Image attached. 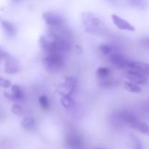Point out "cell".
Instances as JSON below:
<instances>
[{
  "instance_id": "1",
  "label": "cell",
  "mask_w": 149,
  "mask_h": 149,
  "mask_svg": "<svg viewBox=\"0 0 149 149\" xmlns=\"http://www.w3.org/2000/svg\"><path fill=\"white\" fill-rule=\"evenodd\" d=\"M40 45L41 48L47 53H61L70 51L71 45L64 35H61L58 31L52 29L47 35L40 37Z\"/></svg>"
},
{
  "instance_id": "2",
  "label": "cell",
  "mask_w": 149,
  "mask_h": 149,
  "mask_svg": "<svg viewBox=\"0 0 149 149\" xmlns=\"http://www.w3.org/2000/svg\"><path fill=\"white\" fill-rule=\"evenodd\" d=\"M42 64L49 72H56L64 67V57L61 53H49L42 59Z\"/></svg>"
},
{
  "instance_id": "3",
  "label": "cell",
  "mask_w": 149,
  "mask_h": 149,
  "mask_svg": "<svg viewBox=\"0 0 149 149\" xmlns=\"http://www.w3.org/2000/svg\"><path fill=\"white\" fill-rule=\"evenodd\" d=\"M81 20L86 31L88 32H94L102 25L101 20L91 13H84L81 15Z\"/></svg>"
},
{
  "instance_id": "4",
  "label": "cell",
  "mask_w": 149,
  "mask_h": 149,
  "mask_svg": "<svg viewBox=\"0 0 149 149\" xmlns=\"http://www.w3.org/2000/svg\"><path fill=\"white\" fill-rule=\"evenodd\" d=\"M114 116L120 122L125 123L136 130L140 123V121L134 114L132 113L130 111H127V110H121V111L117 112L116 113Z\"/></svg>"
},
{
  "instance_id": "5",
  "label": "cell",
  "mask_w": 149,
  "mask_h": 149,
  "mask_svg": "<svg viewBox=\"0 0 149 149\" xmlns=\"http://www.w3.org/2000/svg\"><path fill=\"white\" fill-rule=\"evenodd\" d=\"M42 18L45 24L51 29L60 27L64 24V19L62 17L58 14L51 11L44 13L42 14Z\"/></svg>"
},
{
  "instance_id": "6",
  "label": "cell",
  "mask_w": 149,
  "mask_h": 149,
  "mask_svg": "<svg viewBox=\"0 0 149 149\" xmlns=\"http://www.w3.org/2000/svg\"><path fill=\"white\" fill-rule=\"evenodd\" d=\"M108 59L113 65L118 68H127V61L129 59L116 51L109 55Z\"/></svg>"
},
{
  "instance_id": "7",
  "label": "cell",
  "mask_w": 149,
  "mask_h": 149,
  "mask_svg": "<svg viewBox=\"0 0 149 149\" xmlns=\"http://www.w3.org/2000/svg\"><path fill=\"white\" fill-rule=\"evenodd\" d=\"M126 77L130 81V82L135 84V85H141L145 84L148 82V80L144 74L134 71V70H129L126 72Z\"/></svg>"
},
{
  "instance_id": "8",
  "label": "cell",
  "mask_w": 149,
  "mask_h": 149,
  "mask_svg": "<svg viewBox=\"0 0 149 149\" xmlns=\"http://www.w3.org/2000/svg\"><path fill=\"white\" fill-rule=\"evenodd\" d=\"M127 68L131 70L138 72L144 75H149V64L146 63L128 60Z\"/></svg>"
},
{
  "instance_id": "9",
  "label": "cell",
  "mask_w": 149,
  "mask_h": 149,
  "mask_svg": "<svg viewBox=\"0 0 149 149\" xmlns=\"http://www.w3.org/2000/svg\"><path fill=\"white\" fill-rule=\"evenodd\" d=\"M111 18L113 22L114 25L116 26L119 29L130 31H134L135 30V28H134V26H132L128 21H126L125 19L121 18V17L116 15V14L111 15Z\"/></svg>"
},
{
  "instance_id": "10",
  "label": "cell",
  "mask_w": 149,
  "mask_h": 149,
  "mask_svg": "<svg viewBox=\"0 0 149 149\" xmlns=\"http://www.w3.org/2000/svg\"><path fill=\"white\" fill-rule=\"evenodd\" d=\"M5 59V72L8 74H15L20 71V67L17 60L13 57L8 55Z\"/></svg>"
},
{
  "instance_id": "11",
  "label": "cell",
  "mask_w": 149,
  "mask_h": 149,
  "mask_svg": "<svg viewBox=\"0 0 149 149\" xmlns=\"http://www.w3.org/2000/svg\"><path fill=\"white\" fill-rule=\"evenodd\" d=\"M1 26L7 37L9 38L15 37L17 33V29L15 24L7 20H1Z\"/></svg>"
},
{
  "instance_id": "12",
  "label": "cell",
  "mask_w": 149,
  "mask_h": 149,
  "mask_svg": "<svg viewBox=\"0 0 149 149\" xmlns=\"http://www.w3.org/2000/svg\"><path fill=\"white\" fill-rule=\"evenodd\" d=\"M77 84H78V79L76 77L74 76H70L67 77L64 82L63 83V88L66 91L67 94L69 95H71L73 92H74V89L76 88Z\"/></svg>"
},
{
  "instance_id": "13",
  "label": "cell",
  "mask_w": 149,
  "mask_h": 149,
  "mask_svg": "<svg viewBox=\"0 0 149 149\" xmlns=\"http://www.w3.org/2000/svg\"><path fill=\"white\" fill-rule=\"evenodd\" d=\"M67 145L72 149L78 148L83 144V139L78 134H70L66 139Z\"/></svg>"
},
{
  "instance_id": "14",
  "label": "cell",
  "mask_w": 149,
  "mask_h": 149,
  "mask_svg": "<svg viewBox=\"0 0 149 149\" xmlns=\"http://www.w3.org/2000/svg\"><path fill=\"white\" fill-rule=\"evenodd\" d=\"M21 127L28 132H33L37 129V124L35 119L32 117L26 116L21 121Z\"/></svg>"
},
{
  "instance_id": "15",
  "label": "cell",
  "mask_w": 149,
  "mask_h": 149,
  "mask_svg": "<svg viewBox=\"0 0 149 149\" xmlns=\"http://www.w3.org/2000/svg\"><path fill=\"white\" fill-rule=\"evenodd\" d=\"M11 95H12L13 101H18L24 99V91L21 86L18 84H14L11 86Z\"/></svg>"
},
{
  "instance_id": "16",
  "label": "cell",
  "mask_w": 149,
  "mask_h": 149,
  "mask_svg": "<svg viewBox=\"0 0 149 149\" xmlns=\"http://www.w3.org/2000/svg\"><path fill=\"white\" fill-rule=\"evenodd\" d=\"M61 103L65 108L72 109L75 105V102L69 94H63L61 97Z\"/></svg>"
},
{
  "instance_id": "17",
  "label": "cell",
  "mask_w": 149,
  "mask_h": 149,
  "mask_svg": "<svg viewBox=\"0 0 149 149\" xmlns=\"http://www.w3.org/2000/svg\"><path fill=\"white\" fill-rule=\"evenodd\" d=\"M111 70L107 67H100L97 70V76L98 77L100 81L106 79L110 77Z\"/></svg>"
},
{
  "instance_id": "18",
  "label": "cell",
  "mask_w": 149,
  "mask_h": 149,
  "mask_svg": "<svg viewBox=\"0 0 149 149\" xmlns=\"http://www.w3.org/2000/svg\"><path fill=\"white\" fill-rule=\"evenodd\" d=\"M127 2L130 6L137 9L144 10L147 6L146 0H127Z\"/></svg>"
},
{
  "instance_id": "19",
  "label": "cell",
  "mask_w": 149,
  "mask_h": 149,
  "mask_svg": "<svg viewBox=\"0 0 149 149\" xmlns=\"http://www.w3.org/2000/svg\"><path fill=\"white\" fill-rule=\"evenodd\" d=\"M124 88L130 93H140L142 91V88L140 87L130 81H125L124 83Z\"/></svg>"
},
{
  "instance_id": "20",
  "label": "cell",
  "mask_w": 149,
  "mask_h": 149,
  "mask_svg": "<svg viewBox=\"0 0 149 149\" xmlns=\"http://www.w3.org/2000/svg\"><path fill=\"white\" fill-rule=\"evenodd\" d=\"M99 50L104 56H109L113 53L116 52L115 48L109 44H101L99 46Z\"/></svg>"
},
{
  "instance_id": "21",
  "label": "cell",
  "mask_w": 149,
  "mask_h": 149,
  "mask_svg": "<svg viewBox=\"0 0 149 149\" xmlns=\"http://www.w3.org/2000/svg\"><path fill=\"white\" fill-rule=\"evenodd\" d=\"M130 140H131V144L133 149H142V143L138 137L132 134L130 136Z\"/></svg>"
},
{
  "instance_id": "22",
  "label": "cell",
  "mask_w": 149,
  "mask_h": 149,
  "mask_svg": "<svg viewBox=\"0 0 149 149\" xmlns=\"http://www.w3.org/2000/svg\"><path fill=\"white\" fill-rule=\"evenodd\" d=\"M39 102L40 104L41 107H42L43 110H47L49 109V101H48V99L47 97V96L45 95H42L39 97Z\"/></svg>"
},
{
  "instance_id": "23",
  "label": "cell",
  "mask_w": 149,
  "mask_h": 149,
  "mask_svg": "<svg viewBox=\"0 0 149 149\" xmlns=\"http://www.w3.org/2000/svg\"><path fill=\"white\" fill-rule=\"evenodd\" d=\"M137 130H139V131H140V132L143 133V134L149 136V126L146 123L140 121V124H139Z\"/></svg>"
},
{
  "instance_id": "24",
  "label": "cell",
  "mask_w": 149,
  "mask_h": 149,
  "mask_svg": "<svg viewBox=\"0 0 149 149\" xmlns=\"http://www.w3.org/2000/svg\"><path fill=\"white\" fill-rule=\"evenodd\" d=\"M22 107L18 104H14L11 107V111L15 115H20L22 113Z\"/></svg>"
},
{
  "instance_id": "25",
  "label": "cell",
  "mask_w": 149,
  "mask_h": 149,
  "mask_svg": "<svg viewBox=\"0 0 149 149\" xmlns=\"http://www.w3.org/2000/svg\"><path fill=\"white\" fill-rule=\"evenodd\" d=\"M0 86L5 88H8L12 86L11 82L8 79L0 77Z\"/></svg>"
},
{
  "instance_id": "26",
  "label": "cell",
  "mask_w": 149,
  "mask_h": 149,
  "mask_svg": "<svg viewBox=\"0 0 149 149\" xmlns=\"http://www.w3.org/2000/svg\"><path fill=\"white\" fill-rule=\"evenodd\" d=\"M8 55H9V54H8V53L7 52V51H5L3 48H2V47L0 46V60L3 59V58H5Z\"/></svg>"
},
{
  "instance_id": "27",
  "label": "cell",
  "mask_w": 149,
  "mask_h": 149,
  "mask_svg": "<svg viewBox=\"0 0 149 149\" xmlns=\"http://www.w3.org/2000/svg\"><path fill=\"white\" fill-rule=\"evenodd\" d=\"M140 42L143 47L149 48V38H144L142 40H140Z\"/></svg>"
},
{
  "instance_id": "28",
  "label": "cell",
  "mask_w": 149,
  "mask_h": 149,
  "mask_svg": "<svg viewBox=\"0 0 149 149\" xmlns=\"http://www.w3.org/2000/svg\"><path fill=\"white\" fill-rule=\"evenodd\" d=\"M105 1L107 2H108V3L111 4V5H117L118 2H119L120 0H105Z\"/></svg>"
},
{
  "instance_id": "29",
  "label": "cell",
  "mask_w": 149,
  "mask_h": 149,
  "mask_svg": "<svg viewBox=\"0 0 149 149\" xmlns=\"http://www.w3.org/2000/svg\"><path fill=\"white\" fill-rule=\"evenodd\" d=\"M12 1L14 2H20L21 0H12Z\"/></svg>"
},
{
  "instance_id": "30",
  "label": "cell",
  "mask_w": 149,
  "mask_h": 149,
  "mask_svg": "<svg viewBox=\"0 0 149 149\" xmlns=\"http://www.w3.org/2000/svg\"><path fill=\"white\" fill-rule=\"evenodd\" d=\"M95 149H102V148H95Z\"/></svg>"
},
{
  "instance_id": "31",
  "label": "cell",
  "mask_w": 149,
  "mask_h": 149,
  "mask_svg": "<svg viewBox=\"0 0 149 149\" xmlns=\"http://www.w3.org/2000/svg\"><path fill=\"white\" fill-rule=\"evenodd\" d=\"M148 108H149V104H148Z\"/></svg>"
}]
</instances>
